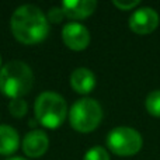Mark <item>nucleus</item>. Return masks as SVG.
Here are the masks:
<instances>
[{
	"instance_id": "nucleus-6",
	"label": "nucleus",
	"mask_w": 160,
	"mask_h": 160,
	"mask_svg": "<svg viewBox=\"0 0 160 160\" xmlns=\"http://www.w3.org/2000/svg\"><path fill=\"white\" fill-rule=\"evenodd\" d=\"M159 25V14L152 7H141L132 13L129 27L136 34H150Z\"/></svg>"
},
{
	"instance_id": "nucleus-2",
	"label": "nucleus",
	"mask_w": 160,
	"mask_h": 160,
	"mask_svg": "<svg viewBox=\"0 0 160 160\" xmlns=\"http://www.w3.org/2000/svg\"><path fill=\"white\" fill-rule=\"evenodd\" d=\"M34 75L27 63L11 61L0 69V91L10 98H21L30 93Z\"/></svg>"
},
{
	"instance_id": "nucleus-11",
	"label": "nucleus",
	"mask_w": 160,
	"mask_h": 160,
	"mask_svg": "<svg viewBox=\"0 0 160 160\" xmlns=\"http://www.w3.org/2000/svg\"><path fill=\"white\" fill-rule=\"evenodd\" d=\"M20 138L14 128L0 125V155H11L18 149Z\"/></svg>"
},
{
	"instance_id": "nucleus-18",
	"label": "nucleus",
	"mask_w": 160,
	"mask_h": 160,
	"mask_svg": "<svg viewBox=\"0 0 160 160\" xmlns=\"http://www.w3.org/2000/svg\"><path fill=\"white\" fill-rule=\"evenodd\" d=\"M0 65H2V58H0Z\"/></svg>"
},
{
	"instance_id": "nucleus-9",
	"label": "nucleus",
	"mask_w": 160,
	"mask_h": 160,
	"mask_svg": "<svg viewBox=\"0 0 160 160\" xmlns=\"http://www.w3.org/2000/svg\"><path fill=\"white\" fill-rule=\"evenodd\" d=\"M97 7L94 0H65L62 3V10L69 18L82 20L91 16Z\"/></svg>"
},
{
	"instance_id": "nucleus-7",
	"label": "nucleus",
	"mask_w": 160,
	"mask_h": 160,
	"mask_svg": "<svg viewBox=\"0 0 160 160\" xmlns=\"http://www.w3.org/2000/svg\"><path fill=\"white\" fill-rule=\"evenodd\" d=\"M62 39L65 45L73 51H83L90 44V32L79 22H69L62 30Z\"/></svg>"
},
{
	"instance_id": "nucleus-12",
	"label": "nucleus",
	"mask_w": 160,
	"mask_h": 160,
	"mask_svg": "<svg viewBox=\"0 0 160 160\" xmlns=\"http://www.w3.org/2000/svg\"><path fill=\"white\" fill-rule=\"evenodd\" d=\"M146 108L152 115L160 117V90H153L146 97Z\"/></svg>"
},
{
	"instance_id": "nucleus-17",
	"label": "nucleus",
	"mask_w": 160,
	"mask_h": 160,
	"mask_svg": "<svg viewBox=\"0 0 160 160\" xmlns=\"http://www.w3.org/2000/svg\"><path fill=\"white\" fill-rule=\"evenodd\" d=\"M7 160H25V159H21V158H10V159H7Z\"/></svg>"
},
{
	"instance_id": "nucleus-1",
	"label": "nucleus",
	"mask_w": 160,
	"mask_h": 160,
	"mask_svg": "<svg viewBox=\"0 0 160 160\" xmlns=\"http://www.w3.org/2000/svg\"><path fill=\"white\" fill-rule=\"evenodd\" d=\"M11 31L21 44L34 45L44 41L49 32V22L41 8L32 4L20 6L11 16Z\"/></svg>"
},
{
	"instance_id": "nucleus-10",
	"label": "nucleus",
	"mask_w": 160,
	"mask_h": 160,
	"mask_svg": "<svg viewBox=\"0 0 160 160\" xmlns=\"http://www.w3.org/2000/svg\"><path fill=\"white\" fill-rule=\"evenodd\" d=\"M70 84L75 91L80 94H87L96 86V76L87 68H79L70 76Z\"/></svg>"
},
{
	"instance_id": "nucleus-13",
	"label": "nucleus",
	"mask_w": 160,
	"mask_h": 160,
	"mask_svg": "<svg viewBox=\"0 0 160 160\" xmlns=\"http://www.w3.org/2000/svg\"><path fill=\"white\" fill-rule=\"evenodd\" d=\"M8 110H10V112L13 117L21 118V117L25 115L28 107H27V102H25L22 98H14V100H11L10 104H8Z\"/></svg>"
},
{
	"instance_id": "nucleus-14",
	"label": "nucleus",
	"mask_w": 160,
	"mask_h": 160,
	"mask_svg": "<svg viewBox=\"0 0 160 160\" xmlns=\"http://www.w3.org/2000/svg\"><path fill=\"white\" fill-rule=\"evenodd\" d=\"M84 160H110L107 150L101 146H94L84 155Z\"/></svg>"
},
{
	"instance_id": "nucleus-15",
	"label": "nucleus",
	"mask_w": 160,
	"mask_h": 160,
	"mask_svg": "<svg viewBox=\"0 0 160 160\" xmlns=\"http://www.w3.org/2000/svg\"><path fill=\"white\" fill-rule=\"evenodd\" d=\"M63 17H65V13H63V10H62V7H52L48 11L47 18H48V21L58 24V22H61L62 20H63Z\"/></svg>"
},
{
	"instance_id": "nucleus-4",
	"label": "nucleus",
	"mask_w": 160,
	"mask_h": 160,
	"mask_svg": "<svg viewBox=\"0 0 160 160\" xmlns=\"http://www.w3.org/2000/svg\"><path fill=\"white\" fill-rule=\"evenodd\" d=\"M102 119V108L94 98H82L73 104L69 112V121L73 129L79 132H91Z\"/></svg>"
},
{
	"instance_id": "nucleus-3",
	"label": "nucleus",
	"mask_w": 160,
	"mask_h": 160,
	"mask_svg": "<svg viewBox=\"0 0 160 160\" xmlns=\"http://www.w3.org/2000/svg\"><path fill=\"white\" fill-rule=\"evenodd\" d=\"M35 117L37 121L45 128L55 129L63 124L68 114V105L65 98L58 93L45 91L35 100Z\"/></svg>"
},
{
	"instance_id": "nucleus-16",
	"label": "nucleus",
	"mask_w": 160,
	"mask_h": 160,
	"mask_svg": "<svg viewBox=\"0 0 160 160\" xmlns=\"http://www.w3.org/2000/svg\"><path fill=\"white\" fill-rule=\"evenodd\" d=\"M114 6L118 8H121V10H131V8H133L135 6L139 4V0H132V2H121V0H114Z\"/></svg>"
},
{
	"instance_id": "nucleus-5",
	"label": "nucleus",
	"mask_w": 160,
	"mask_h": 160,
	"mask_svg": "<svg viewBox=\"0 0 160 160\" xmlns=\"http://www.w3.org/2000/svg\"><path fill=\"white\" fill-rule=\"evenodd\" d=\"M142 136L133 128L118 127L114 128L107 136V146L111 152L119 156L135 155L142 148Z\"/></svg>"
},
{
	"instance_id": "nucleus-8",
	"label": "nucleus",
	"mask_w": 160,
	"mask_h": 160,
	"mask_svg": "<svg viewBox=\"0 0 160 160\" xmlns=\"http://www.w3.org/2000/svg\"><path fill=\"white\" fill-rule=\"evenodd\" d=\"M49 139L44 131L34 129L28 132L22 139V150L30 158H39L48 150Z\"/></svg>"
}]
</instances>
